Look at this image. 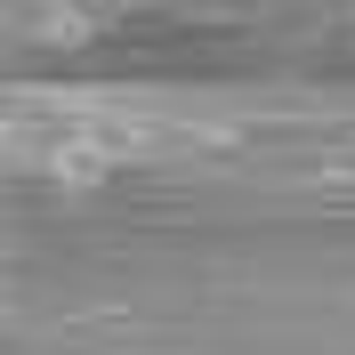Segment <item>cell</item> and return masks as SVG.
<instances>
[{"instance_id":"cell-1","label":"cell","mask_w":355,"mask_h":355,"mask_svg":"<svg viewBox=\"0 0 355 355\" xmlns=\"http://www.w3.org/2000/svg\"><path fill=\"white\" fill-rule=\"evenodd\" d=\"M33 8H41V17L65 33V41H89V24H105V17H113V0H33Z\"/></svg>"}]
</instances>
